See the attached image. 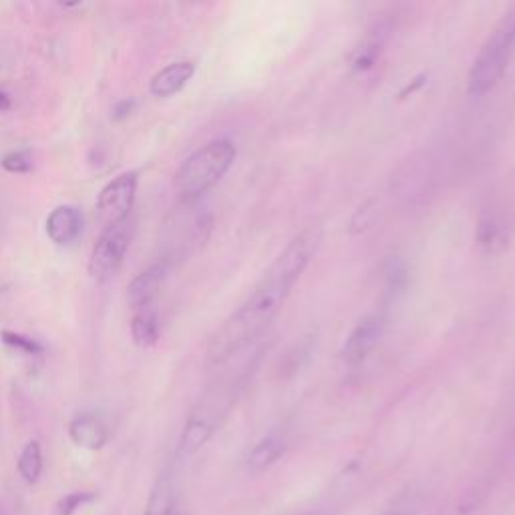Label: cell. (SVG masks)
Here are the masks:
<instances>
[{
	"label": "cell",
	"mask_w": 515,
	"mask_h": 515,
	"mask_svg": "<svg viewBox=\"0 0 515 515\" xmlns=\"http://www.w3.org/2000/svg\"><path fill=\"white\" fill-rule=\"evenodd\" d=\"M9 174H29L33 169V155L29 149H21V151H11L0 161Z\"/></svg>",
	"instance_id": "obj_19"
},
{
	"label": "cell",
	"mask_w": 515,
	"mask_h": 515,
	"mask_svg": "<svg viewBox=\"0 0 515 515\" xmlns=\"http://www.w3.org/2000/svg\"><path fill=\"white\" fill-rule=\"evenodd\" d=\"M13 107V101H11V95L7 91H0V113L3 111H9Z\"/></svg>",
	"instance_id": "obj_23"
},
{
	"label": "cell",
	"mask_w": 515,
	"mask_h": 515,
	"mask_svg": "<svg viewBox=\"0 0 515 515\" xmlns=\"http://www.w3.org/2000/svg\"><path fill=\"white\" fill-rule=\"evenodd\" d=\"M515 51V7L495 25L485 39L467 77V91L473 97L489 93L503 77Z\"/></svg>",
	"instance_id": "obj_3"
},
{
	"label": "cell",
	"mask_w": 515,
	"mask_h": 515,
	"mask_svg": "<svg viewBox=\"0 0 515 515\" xmlns=\"http://www.w3.org/2000/svg\"><path fill=\"white\" fill-rule=\"evenodd\" d=\"M322 244V228L308 226L296 234L264 272L250 298L226 320L210 345V363L224 365L242 353L274 320Z\"/></svg>",
	"instance_id": "obj_1"
},
{
	"label": "cell",
	"mask_w": 515,
	"mask_h": 515,
	"mask_svg": "<svg viewBox=\"0 0 515 515\" xmlns=\"http://www.w3.org/2000/svg\"><path fill=\"white\" fill-rule=\"evenodd\" d=\"M310 351H312V338L308 336V340H304V342H300V345H296V353H294V355H298V359H302V357H308V355H310ZM286 365H290V369H288V371H292V373H296V371H298L294 357H288Z\"/></svg>",
	"instance_id": "obj_21"
},
{
	"label": "cell",
	"mask_w": 515,
	"mask_h": 515,
	"mask_svg": "<svg viewBox=\"0 0 515 515\" xmlns=\"http://www.w3.org/2000/svg\"><path fill=\"white\" fill-rule=\"evenodd\" d=\"M433 171L427 157H409L393 174V196L407 206H417L431 194Z\"/></svg>",
	"instance_id": "obj_6"
},
{
	"label": "cell",
	"mask_w": 515,
	"mask_h": 515,
	"mask_svg": "<svg viewBox=\"0 0 515 515\" xmlns=\"http://www.w3.org/2000/svg\"><path fill=\"white\" fill-rule=\"evenodd\" d=\"M137 194V171L117 176L109 182L97 198V218L105 228L127 224Z\"/></svg>",
	"instance_id": "obj_4"
},
{
	"label": "cell",
	"mask_w": 515,
	"mask_h": 515,
	"mask_svg": "<svg viewBox=\"0 0 515 515\" xmlns=\"http://www.w3.org/2000/svg\"><path fill=\"white\" fill-rule=\"evenodd\" d=\"M387 515H411V511H407V509H393Z\"/></svg>",
	"instance_id": "obj_24"
},
{
	"label": "cell",
	"mask_w": 515,
	"mask_h": 515,
	"mask_svg": "<svg viewBox=\"0 0 515 515\" xmlns=\"http://www.w3.org/2000/svg\"><path fill=\"white\" fill-rule=\"evenodd\" d=\"M174 511V487L167 475H161L149 493L145 515H171Z\"/></svg>",
	"instance_id": "obj_15"
},
{
	"label": "cell",
	"mask_w": 515,
	"mask_h": 515,
	"mask_svg": "<svg viewBox=\"0 0 515 515\" xmlns=\"http://www.w3.org/2000/svg\"><path fill=\"white\" fill-rule=\"evenodd\" d=\"M133 107H135V101H133V99H123V101H119V103L113 107V119H115V121L127 119V117L131 115Z\"/></svg>",
	"instance_id": "obj_22"
},
{
	"label": "cell",
	"mask_w": 515,
	"mask_h": 515,
	"mask_svg": "<svg viewBox=\"0 0 515 515\" xmlns=\"http://www.w3.org/2000/svg\"><path fill=\"white\" fill-rule=\"evenodd\" d=\"M19 471L27 483H37L43 471V453H41V443L31 441L21 453L19 459Z\"/></svg>",
	"instance_id": "obj_17"
},
{
	"label": "cell",
	"mask_w": 515,
	"mask_h": 515,
	"mask_svg": "<svg viewBox=\"0 0 515 515\" xmlns=\"http://www.w3.org/2000/svg\"><path fill=\"white\" fill-rule=\"evenodd\" d=\"M69 437L77 447L97 451L105 447L109 439V429L101 417L93 413H83L69 423Z\"/></svg>",
	"instance_id": "obj_9"
},
{
	"label": "cell",
	"mask_w": 515,
	"mask_h": 515,
	"mask_svg": "<svg viewBox=\"0 0 515 515\" xmlns=\"http://www.w3.org/2000/svg\"><path fill=\"white\" fill-rule=\"evenodd\" d=\"M477 244L485 254H501L509 244L505 220L495 212H485L477 226Z\"/></svg>",
	"instance_id": "obj_12"
},
{
	"label": "cell",
	"mask_w": 515,
	"mask_h": 515,
	"mask_svg": "<svg viewBox=\"0 0 515 515\" xmlns=\"http://www.w3.org/2000/svg\"><path fill=\"white\" fill-rule=\"evenodd\" d=\"M97 495L89 493V491H77V493H69L67 497H63L59 501V515H73L79 507H85L87 503L95 501Z\"/></svg>",
	"instance_id": "obj_20"
},
{
	"label": "cell",
	"mask_w": 515,
	"mask_h": 515,
	"mask_svg": "<svg viewBox=\"0 0 515 515\" xmlns=\"http://www.w3.org/2000/svg\"><path fill=\"white\" fill-rule=\"evenodd\" d=\"M129 250V230L127 224L105 228L93 246L91 258H89V274L97 282H105L113 278Z\"/></svg>",
	"instance_id": "obj_5"
},
{
	"label": "cell",
	"mask_w": 515,
	"mask_h": 515,
	"mask_svg": "<svg viewBox=\"0 0 515 515\" xmlns=\"http://www.w3.org/2000/svg\"><path fill=\"white\" fill-rule=\"evenodd\" d=\"M0 340L5 342L7 347L11 349H17L29 357H41L43 355V347L39 345V342L35 338H29L21 332H15V330H3L0 332Z\"/></svg>",
	"instance_id": "obj_18"
},
{
	"label": "cell",
	"mask_w": 515,
	"mask_h": 515,
	"mask_svg": "<svg viewBox=\"0 0 515 515\" xmlns=\"http://www.w3.org/2000/svg\"><path fill=\"white\" fill-rule=\"evenodd\" d=\"M385 332V314L377 312L367 318H363L353 332L349 334L345 347L340 351L342 361L349 367H357L369 359V355L377 349L379 340Z\"/></svg>",
	"instance_id": "obj_7"
},
{
	"label": "cell",
	"mask_w": 515,
	"mask_h": 515,
	"mask_svg": "<svg viewBox=\"0 0 515 515\" xmlns=\"http://www.w3.org/2000/svg\"><path fill=\"white\" fill-rule=\"evenodd\" d=\"M196 73V65L192 61H180V63H171L165 69H161L149 83V91L151 95L165 99L180 93L188 81L194 77Z\"/></svg>",
	"instance_id": "obj_10"
},
{
	"label": "cell",
	"mask_w": 515,
	"mask_h": 515,
	"mask_svg": "<svg viewBox=\"0 0 515 515\" xmlns=\"http://www.w3.org/2000/svg\"><path fill=\"white\" fill-rule=\"evenodd\" d=\"M83 230V216L73 206H59L47 218V234L57 246L73 244Z\"/></svg>",
	"instance_id": "obj_11"
},
{
	"label": "cell",
	"mask_w": 515,
	"mask_h": 515,
	"mask_svg": "<svg viewBox=\"0 0 515 515\" xmlns=\"http://www.w3.org/2000/svg\"><path fill=\"white\" fill-rule=\"evenodd\" d=\"M214 435V427H210L208 423L192 417L184 429L182 441H180V455H192L196 453L200 447H204L210 437Z\"/></svg>",
	"instance_id": "obj_16"
},
{
	"label": "cell",
	"mask_w": 515,
	"mask_h": 515,
	"mask_svg": "<svg viewBox=\"0 0 515 515\" xmlns=\"http://www.w3.org/2000/svg\"><path fill=\"white\" fill-rule=\"evenodd\" d=\"M236 147L230 139H216L192 153L176 174V188L184 202H196L230 171Z\"/></svg>",
	"instance_id": "obj_2"
},
{
	"label": "cell",
	"mask_w": 515,
	"mask_h": 515,
	"mask_svg": "<svg viewBox=\"0 0 515 515\" xmlns=\"http://www.w3.org/2000/svg\"><path fill=\"white\" fill-rule=\"evenodd\" d=\"M131 336L135 345L141 349H149L155 345L159 338V320L153 306L135 310L131 320Z\"/></svg>",
	"instance_id": "obj_14"
},
{
	"label": "cell",
	"mask_w": 515,
	"mask_h": 515,
	"mask_svg": "<svg viewBox=\"0 0 515 515\" xmlns=\"http://www.w3.org/2000/svg\"><path fill=\"white\" fill-rule=\"evenodd\" d=\"M284 449H286V443L282 437H278V435L264 437L250 449V453L246 457V469L250 473H262V471L270 469L284 455Z\"/></svg>",
	"instance_id": "obj_13"
},
{
	"label": "cell",
	"mask_w": 515,
	"mask_h": 515,
	"mask_svg": "<svg viewBox=\"0 0 515 515\" xmlns=\"http://www.w3.org/2000/svg\"><path fill=\"white\" fill-rule=\"evenodd\" d=\"M171 515H180V513H178V511H174V513H171Z\"/></svg>",
	"instance_id": "obj_25"
},
{
	"label": "cell",
	"mask_w": 515,
	"mask_h": 515,
	"mask_svg": "<svg viewBox=\"0 0 515 515\" xmlns=\"http://www.w3.org/2000/svg\"><path fill=\"white\" fill-rule=\"evenodd\" d=\"M165 270H167V266L163 262H159L133 278V282L127 288V300L133 310L153 306V300L157 298L161 282L165 278Z\"/></svg>",
	"instance_id": "obj_8"
}]
</instances>
